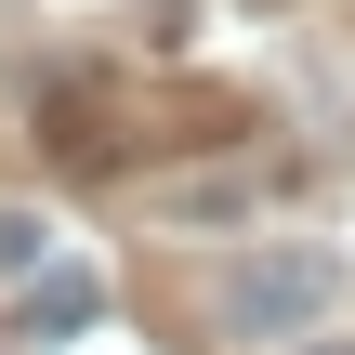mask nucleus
Segmentation results:
<instances>
[{
	"label": "nucleus",
	"instance_id": "obj_1",
	"mask_svg": "<svg viewBox=\"0 0 355 355\" xmlns=\"http://www.w3.org/2000/svg\"><path fill=\"white\" fill-rule=\"evenodd\" d=\"M343 277L316 263V250H263V263H237V290H224V316L250 329V343H303V316L329 303Z\"/></svg>",
	"mask_w": 355,
	"mask_h": 355
},
{
	"label": "nucleus",
	"instance_id": "obj_4",
	"mask_svg": "<svg viewBox=\"0 0 355 355\" xmlns=\"http://www.w3.org/2000/svg\"><path fill=\"white\" fill-rule=\"evenodd\" d=\"M303 355H355V343H303Z\"/></svg>",
	"mask_w": 355,
	"mask_h": 355
},
{
	"label": "nucleus",
	"instance_id": "obj_2",
	"mask_svg": "<svg viewBox=\"0 0 355 355\" xmlns=\"http://www.w3.org/2000/svg\"><path fill=\"white\" fill-rule=\"evenodd\" d=\"M92 316H105V277H92V263H40V277H26V303H13V329H26V343H66V329H92Z\"/></svg>",
	"mask_w": 355,
	"mask_h": 355
},
{
	"label": "nucleus",
	"instance_id": "obj_3",
	"mask_svg": "<svg viewBox=\"0 0 355 355\" xmlns=\"http://www.w3.org/2000/svg\"><path fill=\"white\" fill-rule=\"evenodd\" d=\"M40 263H53V224H40V211H13V198H0V290H26V277H40Z\"/></svg>",
	"mask_w": 355,
	"mask_h": 355
}]
</instances>
